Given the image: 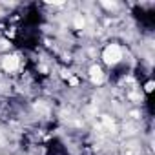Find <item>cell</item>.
Wrapping results in <instances>:
<instances>
[{
	"mask_svg": "<svg viewBox=\"0 0 155 155\" xmlns=\"http://www.w3.org/2000/svg\"><path fill=\"white\" fill-rule=\"evenodd\" d=\"M86 79L91 86L95 88H102L108 81H110V75H108V69L99 62V60H93L88 64L86 68Z\"/></svg>",
	"mask_w": 155,
	"mask_h": 155,
	"instance_id": "obj_2",
	"label": "cell"
},
{
	"mask_svg": "<svg viewBox=\"0 0 155 155\" xmlns=\"http://www.w3.org/2000/svg\"><path fill=\"white\" fill-rule=\"evenodd\" d=\"M140 90H142V93H144L146 97L151 95V91H153V79H151V77H148V79H146V82L140 86Z\"/></svg>",
	"mask_w": 155,
	"mask_h": 155,
	"instance_id": "obj_3",
	"label": "cell"
},
{
	"mask_svg": "<svg viewBox=\"0 0 155 155\" xmlns=\"http://www.w3.org/2000/svg\"><path fill=\"white\" fill-rule=\"evenodd\" d=\"M24 64L26 58L22 57L20 51H9L0 55V75L6 79H13V77H20V73L24 71Z\"/></svg>",
	"mask_w": 155,
	"mask_h": 155,
	"instance_id": "obj_1",
	"label": "cell"
}]
</instances>
